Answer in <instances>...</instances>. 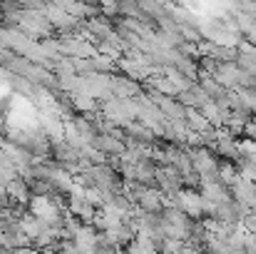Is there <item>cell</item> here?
<instances>
[{
    "instance_id": "obj_8",
    "label": "cell",
    "mask_w": 256,
    "mask_h": 254,
    "mask_svg": "<svg viewBox=\"0 0 256 254\" xmlns=\"http://www.w3.org/2000/svg\"><path fill=\"white\" fill-rule=\"evenodd\" d=\"M18 227H20V232L30 239V244H32V242L40 237V232H42V224H40V222H38V219H35L30 212H28L22 219H18Z\"/></svg>"
},
{
    "instance_id": "obj_10",
    "label": "cell",
    "mask_w": 256,
    "mask_h": 254,
    "mask_svg": "<svg viewBox=\"0 0 256 254\" xmlns=\"http://www.w3.org/2000/svg\"><path fill=\"white\" fill-rule=\"evenodd\" d=\"M252 122H254V125H256V117H254V120H252Z\"/></svg>"
},
{
    "instance_id": "obj_5",
    "label": "cell",
    "mask_w": 256,
    "mask_h": 254,
    "mask_svg": "<svg viewBox=\"0 0 256 254\" xmlns=\"http://www.w3.org/2000/svg\"><path fill=\"white\" fill-rule=\"evenodd\" d=\"M5 197H8V199H12V202H18V204H22V207H28V204H30V199H32L28 182H25V179H20V177H15L12 182H8V187H5Z\"/></svg>"
},
{
    "instance_id": "obj_2",
    "label": "cell",
    "mask_w": 256,
    "mask_h": 254,
    "mask_svg": "<svg viewBox=\"0 0 256 254\" xmlns=\"http://www.w3.org/2000/svg\"><path fill=\"white\" fill-rule=\"evenodd\" d=\"M182 212L189 219H204V199L196 189H182Z\"/></svg>"
},
{
    "instance_id": "obj_6",
    "label": "cell",
    "mask_w": 256,
    "mask_h": 254,
    "mask_svg": "<svg viewBox=\"0 0 256 254\" xmlns=\"http://www.w3.org/2000/svg\"><path fill=\"white\" fill-rule=\"evenodd\" d=\"M162 202H164V197H162L160 189H144V194L137 199L134 207H137L140 212H160V209L164 207Z\"/></svg>"
},
{
    "instance_id": "obj_4",
    "label": "cell",
    "mask_w": 256,
    "mask_h": 254,
    "mask_svg": "<svg viewBox=\"0 0 256 254\" xmlns=\"http://www.w3.org/2000/svg\"><path fill=\"white\" fill-rule=\"evenodd\" d=\"M199 194H202V199L212 202L214 207H219V204H224V202H232V192H229V187L222 184V182L202 184V187H199Z\"/></svg>"
},
{
    "instance_id": "obj_1",
    "label": "cell",
    "mask_w": 256,
    "mask_h": 254,
    "mask_svg": "<svg viewBox=\"0 0 256 254\" xmlns=\"http://www.w3.org/2000/svg\"><path fill=\"white\" fill-rule=\"evenodd\" d=\"M60 53H68V55H72V58H94L97 55V50H94V45L82 38V35H62V40H60Z\"/></svg>"
},
{
    "instance_id": "obj_9",
    "label": "cell",
    "mask_w": 256,
    "mask_h": 254,
    "mask_svg": "<svg viewBox=\"0 0 256 254\" xmlns=\"http://www.w3.org/2000/svg\"><path fill=\"white\" fill-rule=\"evenodd\" d=\"M94 237H97V232H94L90 224H82V227L78 229V234L72 237V242H75L80 249H92V247H94Z\"/></svg>"
},
{
    "instance_id": "obj_7",
    "label": "cell",
    "mask_w": 256,
    "mask_h": 254,
    "mask_svg": "<svg viewBox=\"0 0 256 254\" xmlns=\"http://www.w3.org/2000/svg\"><path fill=\"white\" fill-rule=\"evenodd\" d=\"M184 120H186V127H189V132H194V135H204L212 125H209V120L199 112V110H189L186 107V115H184Z\"/></svg>"
},
{
    "instance_id": "obj_3",
    "label": "cell",
    "mask_w": 256,
    "mask_h": 254,
    "mask_svg": "<svg viewBox=\"0 0 256 254\" xmlns=\"http://www.w3.org/2000/svg\"><path fill=\"white\" fill-rule=\"evenodd\" d=\"M239 68H236V63H219L216 65V70L212 73V78L216 80V83L222 85V87H226V90H236L239 87Z\"/></svg>"
}]
</instances>
